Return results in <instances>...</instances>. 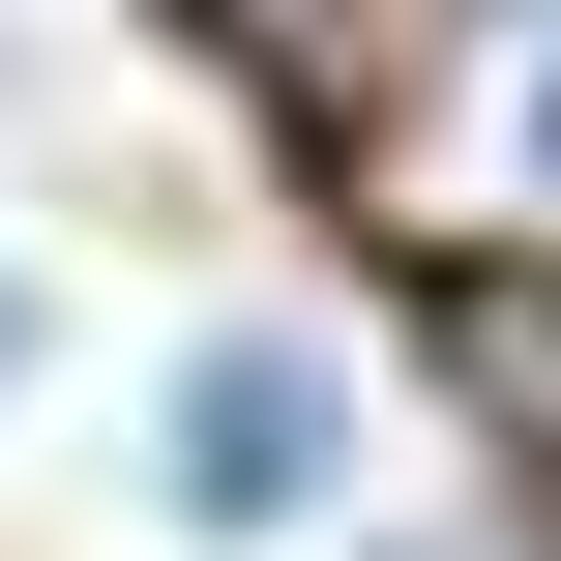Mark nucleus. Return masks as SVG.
<instances>
[{
	"mask_svg": "<svg viewBox=\"0 0 561 561\" xmlns=\"http://www.w3.org/2000/svg\"><path fill=\"white\" fill-rule=\"evenodd\" d=\"M325 473H355V444H325V355H266V325H237V355L178 385V503H207V533H296Z\"/></svg>",
	"mask_w": 561,
	"mask_h": 561,
	"instance_id": "obj_1",
	"label": "nucleus"
}]
</instances>
